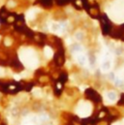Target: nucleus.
I'll use <instances>...</instances> for the list:
<instances>
[{
	"label": "nucleus",
	"instance_id": "1",
	"mask_svg": "<svg viewBox=\"0 0 124 125\" xmlns=\"http://www.w3.org/2000/svg\"><path fill=\"white\" fill-rule=\"evenodd\" d=\"M19 57L25 67H28L31 69L36 68L39 64V60H38V56L36 54V52L29 48L21 49L19 50Z\"/></svg>",
	"mask_w": 124,
	"mask_h": 125
},
{
	"label": "nucleus",
	"instance_id": "2",
	"mask_svg": "<svg viewBox=\"0 0 124 125\" xmlns=\"http://www.w3.org/2000/svg\"><path fill=\"white\" fill-rule=\"evenodd\" d=\"M110 16L117 22L124 21V0H116L110 9Z\"/></svg>",
	"mask_w": 124,
	"mask_h": 125
},
{
	"label": "nucleus",
	"instance_id": "3",
	"mask_svg": "<svg viewBox=\"0 0 124 125\" xmlns=\"http://www.w3.org/2000/svg\"><path fill=\"white\" fill-rule=\"evenodd\" d=\"M92 111V107L91 104L89 102L86 101H81L80 102V104L78 105L77 109H76V113L78 115H80L81 117H87L89 116Z\"/></svg>",
	"mask_w": 124,
	"mask_h": 125
},
{
	"label": "nucleus",
	"instance_id": "4",
	"mask_svg": "<svg viewBox=\"0 0 124 125\" xmlns=\"http://www.w3.org/2000/svg\"><path fill=\"white\" fill-rule=\"evenodd\" d=\"M117 94L114 92V91H110L106 94V100H107V103H110V104H113L114 103L116 100H117Z\"/></svg>",
	"mask_w": 124,
	"mask_h": 125
},
{
	"label": "nucleus",
	"instance_id": "5",
	"mask_svg": "<svg viewBox=\"0 0 124 125\" xmlns=\"http://www.w3.org/2000/svg\"><path fill=\"white\" fill-rule=\"evenodd\" d=\"M76 52L78 53V54L76 55V59H77V61H78L81 65H85V64H86V62H87L85 55H84V54H82V53H81V51H76Z\"/></svg>",
	"mask_w": 124,
	"mask_h": 125
},
{
	"label": "nucleus",
	"instance_id": "6",
	"mask_svg": "<svg viewBox=\"0 0 124 125\" xmlns=\"http://www.w3.org/2000/svg\"><path fill=\"white\" fill-rule=\"evenodd\" d=\"M111 68V60L110 59H105L104 62H103V65H102V70L104 72H107L109 71Z\"/></svg>",
	"mask_w": 124,
	"mask_h": 125
},
{
	"label": "nucleus",
	"instance_id": "7",
	"mask_svg": "<svg viewBox=\"0 0 124 125\" xmlns=\"http://www.w3.org/2000/svg\"><path fill=\"white\" fill-rule=\"evenodd\" d=\"M36 12H37V10H35V9H31V10H29L27 13H26V20H33L34 19V16H35V15H36Z\"/></svg>",
	"mask_w": 124,
	"mask_h": 125
},
{
	"label": "nucleus",
	"instance_id": "8",
	"mask_svg": "<svg viewBox=\"0 0 124 125\" xmlns=\"http://www.w3.org/2000/svg\"><path fill=\"white\" fill-rule=\"evenodd\" d=\"M44 52H45V55H46L47 58H50V57H52V55H54V51H52V49L49 47H46L45 49H44Z\"/></svg>",
	"mask_w": 124,
	"mask_h": 125
},
{
	"label": "nucleus",
	"instance_id": "9",
	"mask_svg": "<svg viewBox=\"0 0 124 125\" xmlns=\"http://www.w3.org/2000/svg\"><path fill=\"white\" fill-rule=\"evenodd\" d=\"M32 93L34 96H36V97H40L42 95V92H41V89L40 88H34L33 90H32Z\"/></svg>",
	"mask_w": 124,
	"mask_h": 125
},
{
	"label": "nucleus",
	"instance_id": "10",
	"mask_svg": "<svg viewBox=\"0 0 124 125\" xmlns=\"http://www.w3.org/2000/svg\"><path fill=\"white\" fill-rule=\"evenodd\" d=\"M75 37H76V39H77V40L81 41V40L82 39V37H83V34H82L81 32H77V33L75 34Z\"/></svg>",
	"mask_w": 124,
	"mask_h": 125
},
{
	"label": "nucleus",
	"instance_id": "11",
	"mask_svg": "<svg viewBox=\"0 0 124 125\" xmlns=\"http://www.w3.org/2000/svg\"><path fill=\"white\" fill-rule=\"evenodd\" d=\"M23 125H35L33 123V121H31L30 119H26L24 122H23Z\"/></svg>",
	"mask_w": 124,
	"mask_h": 125
},
{
	"label": "nucleus",
	"instance_id": "12",
	"mask_svg": "<svg viewBox=\"0 0 124 125\" xmlns=\"http://www.w3.org/2000/svg\"><path fill=\"white\" fill-rule=\"evenodd\" d=\"M8 6H9V7H15V6H16V3H15L14 1H9V2H8Z\"/></svg>",
	"mask_w": 124,
	"mask_h": 125
},
{
	"label": "nucleus",
	"instance_id": "13",
	"mask_svg": "<svg viewBox=\"0 0 124 125\" xmlns=\"http://www.w3.org/2000/svg\"><path fill=\"white\" fill-rule=\"evenodd\" d=\"M5 44H6V46H10V45H11V41H10L9 39H6V41H5Z\"/></svg>",
	"mask_w": 124,
	"mask_h": 125
},
{
	"label": "nucleus",
	"instance_id": "14",
	"mask_svg": "<svg viewBox=\"0 0 124 125\" xmlns=\"http://www.w3.org/2000/svg\"><path fill=\"white\" fill-rule=\"evenodd\" d=\"M14 78H15V79H16V81H19V80L21 79V77H20L19 75H15V77H14Z\"/></svg>",
	"mask_w": 124,
	"mask_h": 125
},
{
	"label": "nucleus",
	"instance_id": "15",
	"mask_svg": "<svg viewBox=\"0 0 124 125\" xmlns=\"http://www.w3.org/2000/svg\"><path fill=\"white\" fill-rule=\"evenodd\" d=\"M113 125H123V123H120V122H116V123H113Z\"/></svg>",
	"mask_w": 124,
	"mask_h": 125
},
{
	"label": "nucleus",
	"instance_id": "16",
	"mask_svg": "<svg viewBox=\"0 0 124 125\" xmlns=\"http://www.w3.org/2000/svg\"><path fill=\"white\" fill-rule=\"evenodd\" d=\"M2 73V71H1V69H0V74H1Z\"/></svg>",
	"mask_w": 124,
	"mask_h": 125
},
{
	"label": "nucleus",
	"instance_id": "17",
	"mask_svg": "<svg viewBox=\"0 0 124 125\" xmlns=\"http://www.w3.org/2000/svg\"><path fill=\"white\" fill-rule=\"evenodd\" d=\"M122 123H123V125H124V119H123V121H122Z\"/></svg>",
	"mask_w": 124,
	"mask_h": 125
}]
</instances>
